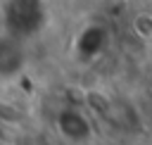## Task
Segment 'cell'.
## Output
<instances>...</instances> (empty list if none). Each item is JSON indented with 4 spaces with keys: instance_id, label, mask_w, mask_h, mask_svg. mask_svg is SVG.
<instances>
[{
    "instance_id": "1",
    "label": "cell",
    "mask_w": 152,
    "mask_h": 145,
    "mask_svg": "<svg viewBox=\"0 0 152 145\" xmlns=\"http://www.w3.org/2000/svg\"><path fill=\"white\" fill-rule=\"evenodd\" d=\"M43 19H45L43 0H7L5 5L7 33L17 36L19 40L24 36L36 33L43 26Z\"/></svg>"
},
{
    "instance_id": "2",
    "label": "cell",
    "mask_w": 152,
    "mask_h": 145,
    "mask_svg": "<svg viewBox=\"0 0 152 145\" xmlns=\"http://www.w3.org/2000/svg\"><path fill=\"white\" fill-rule=\"evenodd\" d=\"M55 126L59 131V135L69 143H88L93 138V124L90 119L76 109V107H64L55 114Z\"/></svg>"
},
{
    "instance_id": "3",
    "label": "cell",
    "mask_w": 152,
    "mask_h": 145,
    "mask_svg": "<svg viewBox=\"0 0 152 145\" xmlns=\"http://www.w3.org/2000/svg\"><path fill=\"white\" fill-rule=\"evenodd\" d=\"M24 69L21 40L12 33H0V78H12Z\"/></svg>"
},
{
    "instance_id": "4",
    "label": "cell",
    "mask_w": 152,
    "mask_h": 145,
    "mask_svg": "<svg viewBox=\"0 0 152 145\" xmlns=\"http://www.w3.org/2000/svg\"><path fill=\"white\" fill-rule=\"evenodd\" d=\"M107 43V31L100 24H88L86 29H81V33L76 36V50L81 57H95L102 52Z\"/></svg>"
},
{
    "instance_id": "6",
    "label": "cell",
    "mask_w": 152,
    "mask_h": 145,
    "mask_svg": "<svg viewBox=\"0 0 152 145\" xmlns=\"http://www.w3.org/2000/svg\"><path fill=\"white\" fill-rule=\"evenodd\" d=\"M14 145H48L43 138H38V135H21Z\"/></svg>"
},
{
    "instance_id": "5",
    "label": "cell",
    "mask_w": 152,
    "mask_h": 145,
    "mask_svg": "<svg viewBox=\"0 0 152 145\" xmlns=\"http://www.w3.org/2000/svg\"><path fill=\"white\" fill-rule=\"evenodd\" d=\"M131 29H133V33L138 38L150 40L152 38V14L150 12H138L133 17V21H131Z\"/></svg>"
}]
</instances>
